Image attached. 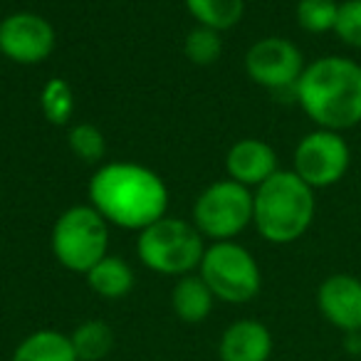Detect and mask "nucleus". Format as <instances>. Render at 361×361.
Instances as JSON below:
<instances>
[{
	"instance_id": "8",
	"label": "nucleus",
	"mask_w": 361,
	"mask_h": 361,
	"mask_svg": "<svg viewBox=\"0 0 361 361\" xmlns=\"http://www.w3.org/2000/svg\"><path fill=\"white\" fill-rule=\"evenodd\" d=\"M351 164V149L339 131L314 129L300 139L295 149L292 171L305 180L307 186L329 188L336 186L346 176Z\"/></svg>"
},
{
	"instance_id": "20",
	"label": "nucleus",
	"mask_w": 361,
	"mask_h": 361,
	"mask_svg": "<svg viewBox=\"0 0 361 361\" xmlns=\"http://www.w3.org/2000/svg\"><path fill=\"white\" fill-rule=\"evenodd\" d=\"M339 3L336 0H300L295 8L297 25L310 35H324L334 32Z\"/></svg>"
},
{
	"instance_id": "22",
	"label": "nucleus",
	"mask_w": 361,
	"mask_h": 361,
	"mask_svg": "<svg viewBox=\"0 0 361 361\" xmlns=\"http://www.w3.org/2000/svg\"><path fill=\"white\" fill-rule=\"evenodd\" d=\"M67 146L70 151L85 164H97L106 154V139L94 124H77L67 134Z\"/></svg>"
},
{
	"instance_id": "3",
	"label": "nucleus",
	"mask_w": 361,
	"mask_h": 361,
	"mask_svg": "<svg viewBox=\"0 0 361 361\" xmlns=\"http://www.w3.org/2000/svg\"><path fill=\"white\" fill-rule=\"evenodd\" d=\"M252 226L262 240L272 245H290L300 240L314 223L317 198L295 171L280 169L252 193Z\"/></svg>"
},
{
	"instance_id": "15",
	"label": "nucleus",
	"mask_w": 361,
	"mask_h": 361,
	"mask_svg": "<svg viewBox=\"0 0 361 361\" xmlns=\"http://www.w3.org/2000/svg\"><path fill=\"white\" fill-rule=\"evenodd\" d=\"M87 285L94 295L104 297V300H121L126 297L136 285V275L131 270V265L124 257L106 255L92 267L85 275Z\"/></svg>"
},
{
	"instance_id": "10",
	"label": "nucleus",
	"mask_w": 361,
	"mask_h": 361,
	"mask_svg": "<svg viewBox=\"0 0 361 361\" xmlns=\"http://www.w3.org/2000/svg\"><path fill=\"white\" fill-rule=\"evenodd\" d=\"M55 27L37 13L18 11L0 20V55L16 65H40L55 52Z\"/></svg>"
},
{
	"instance_id": "16",
	"label": "nucleus",
	"mask_w": 361,
	"mask_h": 361,
	"mask_svg": "<svg viewBox=\"0 0 361 361\" xmlns=\"http://www.w3.org/2000/svg\"><path fill=\"white\" fill-rule=\"evenodd\" d=\"M11 361H80L72 349L70 334L57 329H37L20 339Z\"/></svg>"
},
{
	"instance_id": "19",
	"label": "nucleus",
	"mask_w": 361,
	"mask_h": 361,
	"mask_svg": "<svg viewBox=\"0 0 361 361\" xmlns=\"http://www.w3.org/2000/svg\"><path fill=\"white\" fill-rule=\"evenodd\" d=\"M75 90L67 80L62 77H52L45 82L40 92V109L45 114V119L55 126H65L70 124L72 114H75Z\"/></svg>"
},
{
	"instance_id": "21",
	"label": "nucleus",
	"mask_w": 361,
	"mask_h": 361,
	"mask_svg": "<svg viewBox=\"0 0 361 361\" xmlns=\"http://www.w3.org/2000/svg\"><path fill=\"white\" fill-rule=\"evenodd\" d=\"M183 52L186 57L193 62V65H213L218 57L223 55V37L221 32L211 30V27H201L196 25L191 32L186 35V42H183Z\"/></svg>"
},
{
	"instance_id": "9",
	"label": "nucleus",
	"mask_w": 361,
	"mask_h": 361,
	"mask_svg": "<svg viewBox=\"0 0 361 361\" xmlns=\"http://www.w3.org/2000/svg\"><path fill=\"white\" fill-rule=\"evenodd\" d=\"M302 50L287 37H262L245 52V72L255 85L270 92H292L305 72Z\"/></svg>"
},
{
	"instance_id": "11",
	"label": "nucleus",
	"mask_w": 361,
	"mask_h": 361,
	"mask_svg": "<svg viewBox=\"0 0 361 361\" xmlns=\"http://www.w3.org/2000/svg\"><path fill=\"white\" fill-rule=\"evenodd\" d=\"M317 310L341 334L361 331V280L349 272H334L317 287Z\"/></svg>"
},
{
	"instance_id": "23",
	"label": "nucleus",
	"mask_w": 361,
	"mask_h": 361,
	"mask_svg": "<svg viewBox=\"0 0 361 361\" xmlns=\"http://www.w3.org/2000/svg\"><path fill=\"white\" fill-rule=\"evenodd\" d=\"M334 35L351 50H361V0H341Z\"/></svg>"
},
{
	"instance_id": "25",
	"label": "nucleus",
	"mask_w": 361,
	"mask_h": 361,
	"mask_svg": "<svg viewBox=\"0 0 361 361\" xmlns=\"http://www.w3.org/2000/svg\"><path fill=\"white\" fill-rule=\"evenodd\" d=\"M0 57H3V55H0Z\"/></svg>"
},
{
	"instance_id": "13",
	"label": "nucleus",
	"mask_w": 361,
	"mask_h": 361,
	"mask_svg": "<svg viewBox=\"0 0 361 361\" xmlns=\"http://www.w3.org/2000/svg\"><path fill=\"white\" fill-rule=\"evenodd\" d=\"M275 341L272 331L260 319H238L221 334V361H270Z\"/></svg>"
},
{
	"instance_id": "2",
	"label": "nucleus",
	"mask_w": 361,
	"mask_h": 361,
	"mask_svg": "<svg viewBox=\"0 0 361 361\" xmlns=\"http://www.w3.org/2000/svg\"><path fill=\"white\" fill-rule=\"evenodd\" d=\"M295 102L317 129H354L361 124V65L341 55L317 57L297 80Z\"/></svg>"
},
{
	"instance_id": "18",
	"label": "nucleus",
	"mask_w": 361,
	"mask_h": 361,
	"mask_svg": "<svg viewBox=\"0 0 361 361\" xmlns=\"http://www.w3.org/2000/svg\"><path fill=\"white\" fill-rule=\"evenodd\" d=\"M186 11L201 27L226 32L243 20L245 0H183Z\"/></svg>"
},
{
	"instance_id": "4",
	"label": "nucleus",
	"mask_w": 361,
	"mask_h": 361,
	"mask_svg": "<svg viewBox=\"0 0 361 361\" xmlns=\"http://www.w3.org/2000/svg\"><path fill=\"white\" fill-rule=\"evenodd\" d=\"M206 243L198 228L183 218L164 216L139 231L136 255L146 270L164 277H183L198 270Z\"/></svg>"
},
{
	"instance_id": "17",
	"label": "nucleus",
	"mask_w": 361,
	"mask_h": 361,
	"mask_svg": "<svg viewBox=\"0 0 361 361\" xmlns=\"http://www.w3.org/2000/svg\"><path fill=\"white\" fill-rule=\"evenodd\" d=\"M72 349L80 361H102L114 349V329L104 319H87L70 331Z\"/></svg>"
},
{
	"instance_id": "5",
	"label": "nucleus",
	"mask_w": 361,
	"mask_h": 361,
	"mask_svg": "<svg viewBox=\"0 0 361 361\" xmlns=\"http://www.w3.org/2000/svg\"><path fill=\"white\" fill-rule=\"evenodd\" d=\"M50 247L65 270L87 275L102 257L109 255V223L90 203L72 206L57 216Z\"/></svg>"
},
{
	"instance_id": "6",
	"label": "nucleus",
	"mask_w": 361,
	"mask_h": 361,
	"mask_svg": "<svg viewBox=\"0 0 361 361\" xmlns=\"http://www.w3.org/2000/svg\"><path fill=\"white\" fill-rule=\"evenodd\" d=\"M196 272L206 280L216 300L226 305H247L260 295V265L252 252L235 240L208 245Z\"/></svg>"
},
{
	"instance_id": "14",
	"label": "nucleus",
	"mask_w": 361,
	"mask_h": 361,
	"mask_svg": "<svg viewBox=\"0 0 361 361\" xmlns=\"http://www.w3.org/2000/svg\"><path fill=\"white\" fill-rule=\"evenodd\" d=\"M213 305H216V295L198 272L178 277L171 290V307H173L176 317L186 324L206 322L213 312Z\"/></svg>"
},
{
	"instance_id": "1",
	"label": "nucleus",
	"mask_w": 361,
	"mask_h": 361,
	"mask_svg": "<svg viewBox=\"0 0 361 361\" xmlns=\"http://www.w3.org/2000/svg\"><path fill=\"white\" fill-rule=\"evenodd\" d=\"M90 206L109 226L144 231L169 211V188L154 169L134 161H111L94 171L87 186Z\"/></svg>"
},
{
	"instance_id": "7",
	"label": "nucleus",
	"mask_w": 361,
	"mask_h": 361,
	"mask_svg": "<svg viewBox=\"0 0 361 361\" xmlns=\"http://www.w3.org/2000/svg\"><path fill=\"white\" fill-rule=\"evenodd\" d=\"M255 198L247 186H240L233 178L211 183L198 193L193 203V226L203 238L213 243L235 240L252 223Z\"/></svg>"
},
{
	"instance_id": "24",
	"label": "nucleus",
	"mask_w": 361,
	"mask_h": 361,
	"mask_svg": "<svg viewBox=\"0 0 361 361\" xmlns=\"http://www.w3.org/2000/svg\"><path fill=\"white\" fill-rule=\"evenodd\" d=\"M344 349L349 351L351 356H361V331L344 334Z\"/></svg>"
},
{
	"instance_id": "12",
	"label": "nucleus",
	"mask_w": 361,
	"mask_h": 361,
	"mask_svg": "<svg viewBox=\"0 0 361 361\" xmlns=\"http://www.w3.org/2000/svg\"><path fill=\"white\" fill-rule=\"evenodd\" d=\"M277 171H280L277 151L267 141L255 139V136H245V139L235 141L226 154L228 178H233L240 186L257 188Z\"/></svg>"
}]
</instances>
